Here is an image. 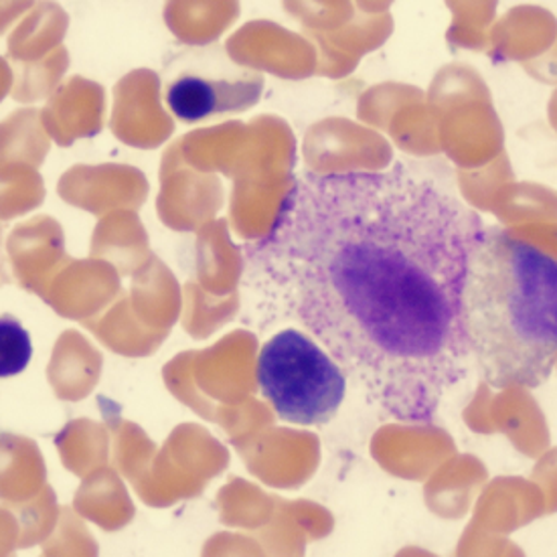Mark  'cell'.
I'll list each match as a JSON object with an SVG mask.
<instances>
[{
  "label": "cell",
  "instance_id": "cell-5",
  "mask_svg": "<svg viewBox=\"0 0 557 557\" xmlns=\"http://www.w3.org/2000/svg\"><path fill=\"white\" fill-rule=\"evenodd\" d=\"M394 33L389 13L367 15L359 13L349 23L326 33H310L319 53L321 74L345 77L357 70L361 59L380 49Z\"/></svg>",
  "mask_w": 557,
  "mask_h": 557
},
{
  "label": "cell",
  "instance_id": "cell-8",
  "mask_svg": "<svg viewBox=\"0 0 557 557\" xmlns=\"http://www.w3.org/2000/svg\"><path fill=\"white\" fill-rule=\"evenodd\" d=\"M288 11L308 33L338 29L357 15L352 0H288Z\"/></svg>",
  "mask_w": 557,
  "mask_h": 557
},
{
  "label": "cell",
  "instance_id": "cell-3",
  "mask_svg": "<svg viewBox=\"0 0 557 557\" xmlns=\"http://www.w3.org/2000/svg\"><path fill=\"white\" fill-rule=\"evenodd\" d=\"M258 385L284 422L326 424L347 396V373L317 338L284 329L258 357Z\"/></svg>",
  "mask_w": 557,
  "mask_h": 557
},
{
  "label": "cell",
  "instance_id": "cell-11",
  "mask_svg": "<svg viewBox=\"0 0 557 557\" xmlns=\"http://www.w3.org/2000/svg\"><path fill=\"white\" fill-rule=\"evenodd\" d=\"M352 4L367 15H380L387 13V9L394 4V0H352Z\"/></svg>",
  "mask_w": 557,
  "mask_h": 557
},
{
  "label": "cell",
  "instance_id": "cell-9",
  "mask_svg": "<svg viewBox=\"0 0 557 557\" xmlns=\"http://www.w3.org/2000/svg\"><path fill=\"white\" fill-rule=\"evenodd\" d=\"M33 357L30 335L13 317H0V377L23 373Z\"/></svg>",
  "mask_w": 557,
  "mask_h": 557
},
{
  "label": "cell",
  "instance_id": "cell-7",
  "mask_svg": "<svg viewBox=\"0 0 557 557\" xmlns=\"http://www.w3.org/2000/svg\"><path fill=\"white\" fill-rule=\"evenodd\" d=\"M453 13L446 41L453 49L486 51L499 0H444Z\"/></svg>",
  "mask_w": 557,
  "mask_h": 557
},
{
  "label": "cell",
  "instance_id": "cell-1",
  "mask_svg": "<svg viewBox=\"0 0 557 557\" xmlns=\"http://www.w3.org/2000/svg\"><path fill=\"white\" fill-rule=\"evenodd\" d=\"M484 225L404 164L294 181L260 253L294 319L369 404L430 425L469 371L462 288Z\"/></svg>",
  "mask_w": 557,
  "mask_h": 557
},
{
  "label": "cell",
  "instance_id": "cell-10",
  "mask_svg": "<svg viewBox=\"0 0 557 557\" xmlns=\"http://www.w3.org/2000/svg\"><path fill=\"white\" fill-rule=\"evenodd\" d=\"M525 72L542 79L545 84H557V39L543 55L537 59H531L523 63Z\"/></svg>",
  "mask_w": 557,
  "mask_h": 557
},
{
  "label": "cell",
  "instance_id": "cell-4",
  "mask_svg": "<svg viewBox=\"0 0 557 557\" xmlns=\"http://www.w3.org/2000/svg\"><path fill=\"white\" fill-rule=\"evenodd\" d=\"M264 79L242 70L220 47L191 49L166 67L164 100L183 122L248 110L260 100Z\"/></svg>",
  "mask_w": 557,
  "mask_h": 557
},
{
  "label": "cell",
  "instance_id": "cell-6",
  "mask_svg": "<svg viewBox=\"0 0 557 557\" xmlns=\"http://www.w3.org/2000/svg\"><path fill=\"white\" fill-rule=\"evenodd\" d=\"M557 39V18L542 7H515L495 21L488 55L495 61L528 63L543 55Z\"/></svg>",
  "mask_w": 557,
  "mask_h": 557
},
{
  "label": "cell",
  "instance_id": "cell-2",
  "mask_svg": "<svg viewBox=\"0 0 557 557\" xmlns=\"http://www.w3.org/2000/svg\"><path fill=\"white\" fill-rule=\"evenodd\" d=\"M462 324L491 387H540L557 361L556 260L503 227H484L467 265Z\"/></svg>",
  "mask_w": 557,
  "mask_h": 557
}]
</instances>
